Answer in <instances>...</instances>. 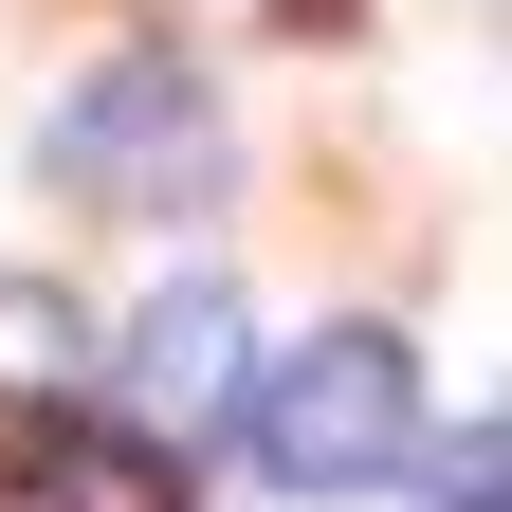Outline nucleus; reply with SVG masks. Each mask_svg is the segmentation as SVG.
<instances>
[{
    "label": "nucleus",
    "instance_id": "39448f33",
    "mask_svg": "<svg viewBox=\"0 0 512 512\" xmlns=\"http://www.w3.org/2000/svg\"><path fill=\"white\" fill-rule=\"evenodd\" d=\"M92 366V330H74V293H37V275H0V384H37V403H55V384H74Z\"/></svg>",
    "mask_w": 512,
    "mask_h": 512
},
{
    "label": "nucleus",
    "instance_id": "423d86ee",
    "mask_svg": "<svg viewBox=\"0 0 512 512\" xmlns=\"http://www.w3.org/2000/svg\"><path fill=\"white\" fill-rule=\"evenodd\" d=\"M403 458H421V439H403ZM494 476H512V439H494V421H458V439L421 458V512H494Z\"/></svg>",
    "mask_w": 512,
    "mask_h": 512
},
{
    "label": "nucleus",
    "instance_id": "20e7f679",
    "mask_svg": "<svg viewBox=\"0 0 512 512\" xmlns=\"http://www.w3.org/2000/svg\"><path fill=\"white\" fill-rule=\"evenodd\" d=\"M0 512H202V494H183V439L147 421H37L0 458Z\"/></svg>",
    "mask_w": 512,
    "mask_h": 512
},
{
    "label": "nucleus",
    "instance_id": "f257e3e1",
    "mask_svg": "<svg viewBox=\"0 0 512 512\" xmlns=\"http://www.w3.org/2000/svg\"><path fill=\"white\" fill-rule=\"evenodd\" d=\"M238 421H256L275 494H384L403 439H421V366H403V330H311L238 384Z\"/></svg>",
    "mask_w": 512,
    "mask_h": 512
},
{
    "label": "nucleus",
    "instance_id": "f03ea898",
    "mask_svg": "<svg viewBox=\"0 0 512 512\" xmlns=\"http://www.w3.org/2000/svg\"><path fill=\"white\" fill-rule=\"evenodd\" d=\"M55 165H74L92 202H202L220 183V110H202V74H165V55H110V74L55 110Z\"/></svg>",
    "mask_w": 512,
    "mask_h": 512
},
{
    "label": "nucleus",
    "instance_id": "7ed1b4c3",
    "mask_svg": "<svg viewBox=\"0 0 512 512\" xmlns=\"http://www.w3.org/2000/svg\"><path fill=\"white\" fill-rule=\"evenodd\" d=\"M110 384H128V421H147V439H202V421L238 403V293H220V275L147 293V311L110 330Z\"/></svg>",
    "mask_w": 512,
    "mask_h": 512
}]
</instances>
